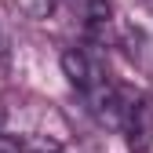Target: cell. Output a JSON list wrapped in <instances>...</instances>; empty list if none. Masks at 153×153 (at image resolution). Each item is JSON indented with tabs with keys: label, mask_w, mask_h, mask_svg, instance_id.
Here are the masks:
<instances>
[{
	"label": "cell",
	"mask_w": 153,
	"mask_h": 153,
	"mask_svg": "<svg viewBox=\"0 0 153 153\" xmlns=\"http://www.w3.org/2000/svg\"><path fill=\"white\" fill-rule=\"evenodd\" d=\"M0 153H26V142L15 139V135H4L0 131Z\"/></svg>",
	"instance_id": "obj_4"
},
{
	"label": "cell",
	"mask_w": 153,
	"mask_h": 153,
	"mask_svg": "<svg viewBox=\"0 0 153 153\" xmlns=\"http://www.w3.org/2000/svg\"><path fill=\"white\" fill-rule=\"evenodd\" d=\"M59 62H62V76L69 80V88H76L80 95H91L95 88L106 84V69L95 62L84 48H66Z\"/></svg>",
	"instance_id": "obj_1"
},
{
	"label": "cell",
	"mask_w": 153,
	"mask_h": 153,
	"mask_svg": "<svg viewBox=\"0 0 153 153\" xmlns=\"http://www.w3.org/2000/svg\"><path fill=\"white\" fill-rule=\"evenodd\" d=\"M62 4H66L76 18H80L84 26H106L109 15H113L109 0H62Z\"/></svg>",
	"instance_id": "obj_2"
},
{
	"label": "cell",
	"mask_w": 153,
	"mask_h": 153,
	"mask_svg": "<svg viewBox=\"0 0 153 153\" xmlns=\"http://www.w3.org/2000/svg\"><path fill=\"white\" fill-rule=\"evenodd\" d=\"M26 18H48L55 11V0H11Z\"/></svg>",
	"instance_id": "obj_3"
}]
</instances>
